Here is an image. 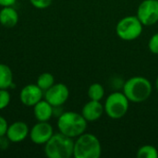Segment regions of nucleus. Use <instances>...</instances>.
<instances>
[{
	"label": "nucleus",
	"mask_w": 158,
	"mask_h": 158,
	"mask_svg": "<svg viewBox=\"0 0 158 158\" xmlns=\"http://www.w3.org/2000/svg\"><path fill=\"white\" fill-rule=\"evenodd\" d=\"M57 128L59 132L74 139L85 132L87 120L83 118L81 113L67 111L63 112L58 117Z\"/></svg>",
	"instance_id": "f257e3e1"
},
{
	"label": "nucleus",
	"mask_w": 158,
	"mask_h": 158,
	"mask_svg": "<svg viewBox=\"0 0 158 158\" xmlns=\"http://www.w3.org/2000/svg\"><path fill=\"white\" fill-rule=\"evenodd\" d=\"M151 82L144 77H131L123 84V94L132 103H143L152 94Z\"/></svg>",
	"instance_id": "f03ea898"
},
{
	"label": "nucleus",
	"mask_w": 158,
	"mask_h": 158,
	"mask_svg": "<svg viewBox=\"0 0 158 158\" xmlns=\"http://www.w3.org/2000/svg\"><path fill=\"white\" fill-rule=\"evenodd\" d=\"M74 141L61 132L54 133L44 144V154L48 158H70L73 156Z\"/></svg>",
	"instance_id": "7ed1b4c3"
},
{
	"label": "nucleus",
	"mask_w": 158,
	"mask_h": 158,
	"mask_svg": "<svg viewBox=\"0 0 158 158\" xmlns=\"http://www.w3.org/2000/svg\"><path fill=\"white\" fill-rule=\"evenodd\" d=\"M102 146L99 139L92 133H82L74 142L73 156L75 158H99Z\"/></svg>",
	"instance_id": "20e7f679"
},
{
	"label": "nucleus",
	"mask_w": 158,
	"mask_h": 158,
	"mask_svg": "<svg viewBox=\"0 0 158 158\" xmlns=\"http://www.w3.org/2000/svg\"><path fill=\"white\" fill-rule=\"evenodd\" d=\"M143 29V25L137 16H127L118 22L116 32L121 40L133 41L140 37Z\"/></svg>",
	"instance_id": "39448f33"
},
{
	"label": "nucleus",
	"mask_w": 158,
	"mask_h": 158,
	"mask_svg": "<svg viewBox=\"0 0 158 158\" xmlns=\"http://www.w3.org/2000/svg\"><path fill=\"white\" fill-rule=\"evenodd\" d=\"M129 99L123 93L114 92L109 94L105 103L106 114L113 118L119 119L123 118L129 111Z\"/></svg>",
	"instance_id": "423d86ee"
},
{
	"label": "nucleus",
	"mask_w": 158,
	"mask_h": 158,
	"mask_svg": "<svg viewBox=\"0 0 158 158\" xmlns=\"http://www.w3.org/2000/svg\"><path fill=\"white\" fill-rule=\"evenodd\" d=\"M143 26L158 22V0H143L138 6L137 15Z\"/></svg>",
	"instance_id": "0eeeda50"
},
{
	"label": "nucleus",
	"mask_w": 158,
	"mask_h": 158,
	"mask_svg": "<svg viewBox=\"0 0 158 158\" xmlns=\"http://www.w3.org/2000/svg\"><path fill=\"white\" fill-rule=\"evenodd\" d=\"M54 134V129L48 121H38L30 129L31 141L38 145H44Z\"/></svg>",
	"instance_id": "6e6552de"
},
{
	"label": "nucleus",
	"mask_w": 158,
	"mask_h": 158,
	"mask_svg": "<svg viewBox=\"0 0 158 158\" xmlns=\"http://www.w3.org/2000/svg\"><path fill=\"white\" fill-rule=\"evenodd\" d=\"M44 99L53 106H63L69 97V90L64 83H55L44 94Z\"/></svg>",
	"instance_id": "1a4fd4ad"
},
{
	"label": "nucleus",
	"mask_w": 158,
	"mask_h": 158,
	"mask_svg": "<svg viewBox=\"0 0 158 158\" xmlns=\"http://www.w3.org/2000/svg\"><path fill=\"white\" fill-rule=\"evenodd\" d=\"M44 92L37 84H28L19 93V100L26 106H33L44 97Z\"/></svg>",
	"instance_id": "9d476101"
},
{
	"label": "nucleus",
	"mask_w": 158,
	"mask_h": 158,
	"mask_svg": "<svg viewBox=\"0 0 158 158\" xmlns=\"http://www.w3.org/2000/svg\"><path fill=\"white\" fill-rule=\"evenodd\" d=\"M30 133V129L28 125L23 121H15L8 125L6 137L10 143H18L23 142Z\"/></svg>",
	"instance_id": "9b49d317"
},
{
	"label": "nucleus",
	"mask_w": 158,
	"mask_h": 158,
	"mask_svg": "<svg viewBox=\"0 0 158 158\" xmlns=\"http://www.w3.org/2000/svg\"><path fill=\"white\" fill-rule=\"evenodd\" d=\"M104 112V106L100 103V101L94 100H90L87 102L81 109V115L87 120V122H94L98 120L103 116Z\"/></svg>",
	"instance_id": "f8f14e48"
},
{
	"label": "nucleus",
	"mask_w": 158,
	"mask_h": 158,
	"mask_svg": "<svg viewBox=\"0 0 158 158\" xmlns=\"http://www.w3.org/2000/svg\"><path fill=\"white\" fill-rule=\"evenodd\" d=\"M33 107V115L37 121H49L54 116V106L45 99L38 102Z\"/></svg>",
	"instance_id": "ddd939ff"
},
{
	"label": "nucleus",
	"mask_w": 158,
	"mask_h": 158,
	"mask_svg": "<svg viewBox=\"0 0 158 158\" xmlns=\"http://www.w3.org/2000/svg\"><path fill=\"white\" fill-rule=\"evenodd\" d=\"M19 22V13L13 6H2L0 10V25L6 28H13Z\"/></svg>",
	"instance_id": "4468645a"
},
{
	"label": "nucleus",
	"mask_w": 158,
	"mask_h": 158,
	"mask_svg": "<svg viewBox=\"0 0 158 158\" xmlns=\"http://www.w3.org/2000/svg\"><path fill=\"white\" fill-rule=\"evenodd\" d=\"M13 85V72L11 69L0 63V89H9Z\"/></svg>",
	"instance_id": "2eb2a0df"
},
{
	"label": "nucleus",
	"mask_w": 158,
	"mask_h": 158,
	"mask_svg": "<svg viewBox=\"0 0 158 158\" xmlns=\"http://www.w3.org/2000/svg\"><path fill=\"white\" fill-rule=\"evenodd\" d=\"M36 84L44 91L45 92L48 90L52 85L55 84V78L54 76L49 72H44L39 75L36 81Z\"/></svg>",
	"instance_id": "dca6fc26"
},
{
	"label": "nucleus",
	"mask_w": 158,
	"mask_h": 158,
	"mask_svg": "<svg viewBox=\"0 0 158 158\" xmlns=\"http://www.w3.org/2000/svg\"><path fill=\"white\" fill-rule=\"evenodd\" d=\"M88 96L90 100L101 101L105 96V89L100 83H93L88 89Z\"/></svg>",
	"instance_id": "f3484780"
},
{
	"label": "nucleus",
	"mask_w": 158,
	"mask_h": 158,
	"mask_svg": "<svg viewBox=\"0 0 158 158\" xmlns=\"http://www.w3.org/2000/svg\"><path fill=\"white\" fill-rule=\"evenodd\" d=\"M138 158H157L158 151L157 149L153 145H143L142 146L137 152Z\"/></svg>",
	"instance_id": "a211bd4d"
},
{
	"label": "nucleus",
	"mask_w": 158,
	"mask_h": 158,
	"mask_svg": "<svg viewBox=\"0 0 158 158\" xmlns=\"http://www.w3.org/2000/svg\"><path fill=\"white\" fill-rule=\"evenodd\" d=\"M11 96L7 89H0V110L6 108L10 103Z\"/></svg>",
	"instance_id": "6ab92c4d"
},
{
	"label": "nucleus",
	"mask_w": 158,
	"mask_h": 158,
	"mask_svg": "<svg viewBox=\"0 0 158 158\" xmlns=\"http://www.w3.org/2000/svg\"><path fill=\"white\" fill-rule=\"evenodd\" d=\"M148 48L153 54L158 55V32L150 38L148 42Z\"/></svg>",
	"instance_id": "aec40b11"
},
{
	"label": "nucleus",
	"mask_w": 158,
	"mask_h": 158,
	"mask_svg": "<svg viewBox=\"0 0 158 158\" xmlns=\"http://www.w3.org/2000/svg\"><path fill=\"white\" fill-rule=\"evenodd\" d=\"M30 3L38 9H44L47 8L51 4L53 0H29Z\"/></svg>",
	"instance_id": "412c9836"
},
{
	"label": "nucleus",
	"mask_w": 158,
	"mask_h": 158,
	"mask_svg": "<svg viewBox=\"0 0 158 158\" xmlns=\"http://www.w3.org/2000/svg\"><path fill=\"white\" fill-rule=\"evenodd\" d=\"M7 128H8V124L6 119L4 117L0 116V137L6 135Z\"/></svg>",
	"instance_id": "4be33fe9"
},
{
	"label": "nucleus",
	"mask_w": 158,
	"mask_h": 158,
	"mask_svg": "<svg viewBox=\"0 0 158 158\" xmlns=\"http://www.w3.org/2000/svg\"><path fill=\"white\" fill-rule=\"evenodd\" d=\"M17 0H0V6H14Z\"/></svg>",
	"instance_id": "5701e85b"
},
{
	"label": "nucleus",
	"mask_w": 158,
	"mask_h": 158,
	"mask_svg": "<svg viewBox=\"0 0 158 158\" xmlns=\"http://www.w3.org/2000/svg\"><path fill=\"white\" fill-rule=\"evenodd\" d=\"M156 90L158 91V76L157 78H156Z\"/></svg>",
	"instance_id": "b1692460"
}]
</instances>
